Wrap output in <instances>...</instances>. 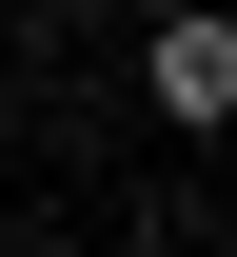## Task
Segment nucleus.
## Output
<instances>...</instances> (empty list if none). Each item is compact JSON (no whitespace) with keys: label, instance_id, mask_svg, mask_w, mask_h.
<instances>
[{"label":"nucleus","instance_id":"nucleus-1","mask_svg":"<svg viewBox=\"0 0 237 257\" xmlns=\"http://www.w3.org/2000/svg\"><path fill=\"white\" fill-rule=\"evenodd\" d=\"M138 79H158V119H237V20H217V0H198V20H158V40H138Z\"/></svg>","mask_w":237,"mask_h":257}]
</instances>
